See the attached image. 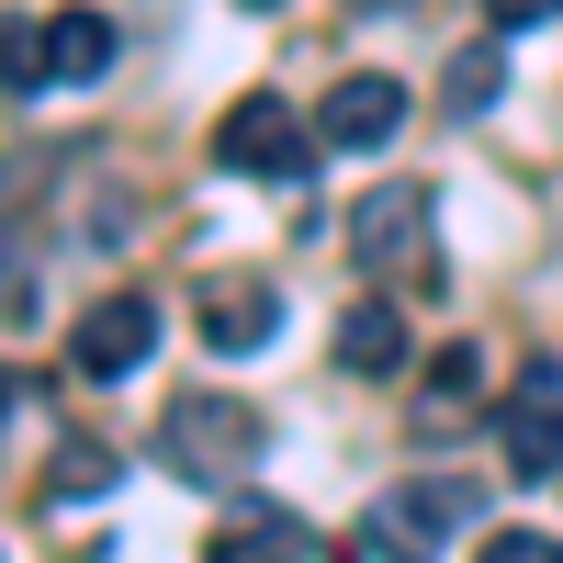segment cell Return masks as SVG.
<instances>
[{"label":"cell","instance_id":"6da1fadb","mask_svg":"<svg viewBox=\"0 0 563 563\" xmlns=\"http://www.w3.org/2000/svg\"><path fill=\"white\" fill-rule=\"evenodd\" d=\"M350 249H361L372 282H417V294H440V214H429V180H384V192H361Z\"/></svg>","mask_w":563,"mask_h":563},{"label":"cell","instance_id":"7a4b0ae2","mask_svg":"<svg viewBox=\"0 0 563 563\" xmlns=\"http://www.w3.org/2000/svg\"><path fill=\"white\" fill-rule=\"evenodd\" d=\"M260 406H238V395H180L169 417H158V462L180 485H238L249 462H260Z\"/></svg>","mask_w":563,"mask_h":563},{"label":"cell","instance_id":"3957f363","mask_svg":"<svg viewBox=\"0 0 563 563\" xmlns=\"http://www.w3.org/2000/svg\"><path fill=\"white\" fill-rule=\"evenodd\" d=\"M474 519H485V474H406V485L361 519V552H395V541L429 552V541H462Z\"/></svg>","mask_w":563,"mask_h":563},{"label":"cell","instance_id":"277c9868","mask_svg":"<svg viewBox=\"0 0 563 563\" xmlns=\"http://www.w3.org/2000/svg\"><path fill=\"white\" fill-rule=\"evenodd\" d=\"M496 462L507 485H563V361H530L496 395Z\"/></svg>","mask_w":563,"mask_h":563},{"label":"cell","instance_id":"5b68a950","mask_svg":"<svg viewBox=\"0 0 563 563\" xmlns=\"http://www.w3.org/2000/svg\"><path fill=\"white\" fill-rule=\"evenodd\" d=\"M316 147H327V135H305V113H294V102H271V90L225 102V124H214V158H225V169H249V180H305Z\"/></svg>","mask_w":563,"mask_h":563},{"label":"cell","instance_id":"8992f818","mask_svg":"<svg viewBox=\"0 0 563 563\" xmlns=\"http://www.w3.org/2000/svg\"><path fill=\"white\" fill-rule=\"evenodd\" d=\"M147 350H158V294H147V282H124V294H102V305L79 316L68 372H79V384H135Z\"/></svg>","mask_w":563,"mask_h":563},{"label":"cell","instance_id":"52a82bcc","mask_svg":"<svg viewBox=\"0 0 563 563\" xmlns=\"http://www.w3.org/2000/svg\"><path fill=\"white\" fill-rule=\"evenodd\" d=\"M316 135H327V147H395V135H406V79H384V68L339 79L316 102Z\"/></svg>","mask_w":563,"mask_h":563},{"label":"cell","instance_id":"ba28073f","mask_svg":"<svg viewBox=\"0 0 563 563\" xmlns=\"http://www.w3.org/2000/svg\"><path fill=\"white\" fill-rule=\"evenodd\" d=\"M214 552H238V563H316V519H294V507H271V496H225V519H214Z\"/></svg>","mask_w":563,"mask_h":563},{"label":"cell","instance_id":"9c48e42d","mask_svg":"<svg viewBox=\"0 0 563 563\" xmlns=\"http://www.w3.org/2000/svg\"><path fill=\"white\" fill-rule=\"evenodd\" d=\"M282 339V294L271 282H203V350L214 361H249Z\"/></svg>","mask_w":563,"mask_h":563},{"label":"cell","instance_id":"30bf717a","mask_svg":"<svg viewBox=\"0 0 563 563\" xmlns=\"http://www.w3.org/2000/svg\"><path fill=\"white\" fill-rule=\"evenodd\" d=\"M339 372L395 384V372H406V316H395V305H350V316H339Z\"/></svg>","mask_w":563,"mask_h":563},{"label":"cell","instance_id":"8fae6325","mask_svg":"<svg viewBox=\"0 0 563 563\" xmlns=\"http://www.w3.org/2000/svg\"><path fill=\"white\" fill-rule=\"evenodd\" d=\"M507 102V45L485 34V45H462V57L440 68V113H462V124H485Z\"/></svg>","mask_w":563,"mask_h":563},{"label":"cell","instance_id":"7c38bea8","mask_svg":"<svg viewBox=\"0 0 563 563\" xmlns=\"http://www.w3.org/2000/svg\"><path fill=\"white\" fill-rule=\"evenodd\" d=\"M113 68V23L102 12H57L45 23V79H102Z\"/></svg>","mask_w":563,"mask_h":563},{"label":"cell","instance_id":"4fadbf2b","mask_svg":"<svg viewBox=\"0 0 563 563\" xmlns=\"http://www.w3.org/2000/svg\"><path fill=\"white\" fill-rule=\"evenodd\" d=\"M474 372H485L474 350H440V361H429V429H451V417H462V406H474V395H485V384H474Z\"/></svg>","mask_w":563,"mask_h":563},{"label":"cell","instance_id":"5bb4252c","mask_svg":"<svg viewBox=\"0 0 563 563\" xmlns=\"http://www.w3.org/2000/svg\"><path fill=\"white\" fill-rule=\"evenodd\" d=\"M102 485H113V451H102V440H68V451H57V496H79V507H90Z\"/></svg>","mask_w":563,"mask_h":563},{"label":"cell","instance_id":"9a60e30c","mask_svg":"<svg viewBox=\"0 0 563 563\" xmlns=\"http://www.w3.org/2000/svg\"><path fill=\"white\" fill-rule=\"evenodd\" d=\"M485 23L496 34H541V23H563V0H485Z\"/></svg>","mask_w":563,"mask_h":563},{"label":"cell","instance_id":"2e32d148","mask_svg":"<svg viewBox=\"0 0 563 563\" xmlns=\"http://www.w3.org/2000/svg\"><path fill=\"white\" fill-rule=\"evenodd\" d=\"M496 563H563V552H552L541 530H496Z\"/></svg>","mask_w":563,"mask_h":563},{"label":"cell","instance_id":"e0dca14e","mask_svg":"<svg viewBox=\"0 0 563 563\" xmlns=\"http://www.w3.org/2000/svg\"><path fill=\"white\" fill-rule=\"evenodd\" d=\"M238 12H282V0H238Z\"/></svg>","mask_w":563,"mask_h":563}]
</instances>
